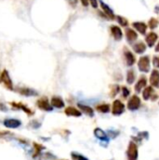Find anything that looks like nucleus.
Returning <instances> with one entry per match:
<instances>
[{"label":"nucleus","instance_id":"9b49d317","mask_svg":"<svg viewBox=\"0 0 159 160\" xmlns=\"http://www.w3.org/2000/svg\"><path fill=\"white\" fill-rule=\"evenodd\" d=\"M110 30H111V33H112L113 38L116 41L122 40V38H123V31H122L121 27H119L118 25L112 24L111 27H110Z\"/></svg>","mask_w":159,"mask_h":160},{"label":"nucleus","instance_id":"b1692460","mask_svg":"<svg viewBox=\"0 0 159 160\" xmlns=\"http://www.w3.org/2000/svg\"><path fill=\"white\" fill-rule=\"evenodd\" d=\"M127 82L128 84H133L136 80V72L133 68H130L127 72Z\"/></svg>","mask_w":159,"mask_h":160},{"label":"nucleus","instance_id":"39448f33","mask_svg":"<svg viewBox=\"0 0 159 160\" xmlns=\"http://www.w3.org/2000/svg\"><path fill=\"white\" fill-rule=\"evenodd\" d=\"M142 98L146 101L149 99H151L152 101H156L158 98V95L155 92L154 87L150 85V86H146L142 91Z\"/></svg>","mask_w":159,"mask_h":160},{"label":"nucleus","instance_id":"412c9836","mask_svg":"<svg viewBox=\"0 0 159 160\" xmlns=\"http://www.w3.org/2000/svg\"><path fill=\"white\" fill-rule=\"evenodd\" d=\"M51 104L53 108H56V109H62L65 107V101L63 100L62 98L57 97V96H54L52 98Z\"/></svg>","mask_w":159,"mask_h":160},{"label":"nucleus","instance_id":"393cba45","mask_svg":"<svg viewBox=\"0 0 159 160\" xmlns=\"http://www.w3.org/2000/svg\"><path fill=\"white\" fill-rule=\"evenodd\" d=\"M33 145H34V149H35L33 158H38V157L41 155V152H42V150L45 149V147H44L43 145H41V144L37 143V142H34Z\"/></svg>","mask_w":159,"mask_h":160},{"label":"nucleus","instance_id":"cd10ccee","mask_svg":"<svg viewBox=\"0 0 159 160\" xmlns=\"http://www.w3.org/2000/svg\"><path fill=\"white\" fill-rule=\"evenodd\" d=\"M70 158L72 160H89V158H86L85 156L82 155L79 152H75V151H72L70 153Z\"/></svg>","mask_w":159,"mask_h":160},{"label":"nucleus","instance_id":"f03ea898","mask_svg":"<svg viewBox=\"0 0 159 160\" xmlns=\"http://www.w3.org/2000/svg\"><path fill=\"white\" fill-rule=\"evenodd\" d=\"M138 68L142 73H148L151 69V60L148 55L142 56L138 61Z\"/></svg>","mask_w":159,"mask_h":160},{"label":"nucleus","instance_id":"f704fd0d","mask_svg":"<svg viewBox=\"0 0 159 160\" xmlns=\"http://www.w3.org/2000/svg\"><path fill=\"white\" fill-rule=\"evenodd\" d=\"M89 2H90V5L92 6V8H98V3H99L98 0H89Z\"/></svg>","mask_w":159,"mask_h":160},{"label":"nucleus","instance_id":"f8f14e48","mask_svg":"<svg viewBox=\"0 0 159 160\" xmlns=\"http://www.w3.org/2000/svg\"><path fill=\"white\" fill-rule=\"evenodd\" d=\"M157 39H158V35L157 33H155V32H150L149 34L146 35L145 42H146V44H147L148 47L153 48L156 45Z\"/></svg>","mask_w":159,"mask_h":160},{"label":"nucleus","instance_id":"5701e85b","mask_svg":"<svg viewBox=\"0 0 159 160\" xmlns=\"http://www.w3.org/2000/svg\"><path fill=\"white\" fill-rule=\"evenodd\" d=\"M11 104V106L12 107H14L15 109H18V110H22V111H23L26 114H28V115H33L34 114V112L33 111H31L28 107H26L24 104H22V103H15V102H12V103H10Z\"/></svg>","mask_w":159,"mask_h":160},{"label":"nucleus","instance_id":"4468645a","mask_svg":"<svg viewBox=\"0 0 159 160\" xmlns=\"http://www.w3.org/2000/svg\"><path fill=\"white\" fill-rule=\"evenodd\" d=\"M150 84L154 88H158L159 87V71L158 69L155 68L151 71L150 75Z\"/></svg>","mask_w":159,"mask_h":160},{"label":"nucleus","instance_id":"58836bf2","mask_svg":"<svg viewBox=\"0 0 159 160\" xmlns=\"http://www.w3.org/2000/svg\"><path fill=\"white\" fill-rule=\"evenodd\" d=\"M69 2L72 4V6H76L78 3V0H69Z\"/></svg>","mask_w":159,"mask_h":160},{"label":"nucleus","instance_id":"e433bc0d","mask_svg":"<svg viewBox=\"0 0 159 160\" xmlns=\"http://www.w3.org/2000/svg\"><path fill=\"white\" fill-rule=\"evenodd\" d=\"M0 111H3V112H7V111L6 106L4 104H2V103H0Z\"/></svg>","mask_w":159,"mask_h":160},{"label":"nucleus","instance_id":"a211bd4d","mask_svg":"<svg viewBox=\"0 0 159 160\" xmlns=\"http://www.w3.org/2000/svg\"><path fill=\"white\" fill-rule=\"evenodd\" d=\"M132 49H133L134 52H136L138 54H142L143 52H146L147 44H145L143 41H139L132 45Z\"/></svg>","mask_w":159,"mask_h":160},{"label":"nucleus","instance_id":"ea45409f","mask_svg":"<svg viewBox=\"0 0 159 160\" xmlns=\"http://www.w3.org/2000/svg\"><path fill=\"white\" fill-rule=\"evenodd\" d=\"M155 51H156V52H159V41H158V43H157V44L156 45Z\"/></svg>","mask_w":159,"mask_h":160},{"label":"nucleus","instance_id":"bb28decb","mask_svg":"<svg viewBox=\"0 0 159 160\" xmlns=\"http://www.w3.org/2000/svg\"><path fill=\"white\" fill-rule=\"evenodd\" d=\"M121 91V87L118 84H112L111 85V91H110V97L115 98Z\"/></svg>","mask_w":159,"mask_h":160},{"label":"nucleus","instance_id":"20e7f679","mask_svg":"<svg viewBox=\"0 0 159 160\" xmlns=\"http://www.w3.org/2000/svg\"><path fill=\"white\" fill-rule=\"evenodd\" d=\"M126 111V106L125 104L119 100V99H115L112 103V113L114 116H119L121 114H123Z\"/></svg>","mask_w":159,"mask_h":160},{"label":"nucleus","instance_id":"9d476101","mask_svg":"<svg viewBox=\"0 0 159 160\" xmlns=\"http://www.w3.org/2000/svg\"><path fill=\"white\" fill-rule=\"evenodd\" d=\"M124 56H125V60H126V63H127V67H133L135 65L136 57H135L134 53L131 51L125 48L124 49Z\"/></svg>","mask_w":159,"mask_h":160},{"label":"nucleus","instance_id":"4c0bfd02","mask_svg":"<svg viewBox=\"0 0 159 160\" xmlns=\"http://www.w3.org/2000/svg\"><path fill=\"white\" fill-rule=\"evenodd\" d=\"M155 12L159 15V5H157V6L155 7Z\"/></svg>","mask_w":159,"mask_h":160},{"label":"nucleus","instance_id":"6ab92c4d","mask_svg":"<svg viewBox=\"0 0 159 160\" xmlns=\"http://www.w3.org/2000/svg\"><path fill=\"white\" fill-rule=\"evenodd\" d=\"M65 114L67 116H71V117H81L82 112L79 109L72 107V106H69V107H67L65 109Z\"/></svg>","mask_w":159,"mask_h":160},{"label":"nucleus","instance_id":"c756f323","mask_svg":"<svg viewBox=\"0 0 159 160\" xmlns=\"http://www.w3.org/2000/svg\"><path fill=\"white\" fill-rule=\"evenodd\" d=\"M158 25H159V21L157 19V18H155V17H152V18L149 20V22H148V26H149V28H150L151 30L156 29Z\"/></svg>","mask_w":159,"mask_h":160},{"label":"nucleus","instance_id":"c9c22d12","mask_svg":"<svg viewBox=\"0 0 159 160\" xmlns=\"http://www.w3.org/2000/svg\"><path fill=\"white\" fill-rule=\"evenodd\" d=\"M81 3H82V5L83 7H85V8H87V7L90 5L89 0H81Z\"/></svg>","mask_w":159,"mask_h":160},{"label":"nucleus","instance_id":"7ed1b4c3","mask_svg":"<svg viewBox=\"0 0 159 160\" xmlns=\"http://www.w3.org/2000/svg\"><path fill=\"white\" fill-rule=\"evenodd\" d=\"M141 105H142V99L138 95H133L127 101V109L131 112L138 111L141 108Z\"/></svg>","mask_w":159,"mask_h":160},{"label":"nucleus","instance_id":"4be33fe9","mask_svg":"<svg viewBox=\"0 0 159 160\" xmlns=\"http://www.w3.org/2000/svg\"><path fill=\"white\" fill-rule=\"evenodd\" d=\"M18 92L24 97H36L38 95V93L36 90L31 89V88H27V87H22L18 90Z\"/></svg>","mask_w":159,"mask_h":160},{"label":"nucleus","instance_id":"aec40b11","mask_svg":"<svg viewBox=\"0 0 159 160\" xmlns=\"http://www.w3.org/2000/svg\"><path fill=\"white\" fill-rule=\"evenodd\" d=\"M22 125V122L18 119L8 118L4 121V126L7 128H18Z\"/></svg>","mask_w":159,"mask_h":160},{"label":"nucleus","instance_id":"473e14b6","mask_svg":"<svg viewBox=\"0 0 159 160\" xmlns=\"http://www.w3.org/2000/svg\"><path fill=\"white\" fill-rule=\"evenodd\" d=\"M153 66L157 69H159V56H157V55L153 56Z\"/></svg>","mask_w":159,"mask_h":160},{"label":"nucleus","instance_id":"f257e3e1","mask_svg":"<svg viewBox=\"0 0 159 160\" xmlns=\"http://www.w3.org/2000/svg\"><path fill=\"white\" fill-rule=\"evenodd\" d=\"M127 160H138L139 158V148L135 142L130 141L127 149Z\"/></svg>","mask_w":159,"mask_h":160},{"label":"nucleus","instance_id":"1a4fd4ad","mask_svg":"<svg viewBox=\"0 0 159 160\" xmlns=\"http://www.w3.org/2000/svg\"><path fill=\"white\" fill-rule=\"evenodd\" d=\"M99 1V4H100V8L103 11V13L106 15L107 19H110V20H114L115 19V14H114V11L112 10V8L107 5L106 3H104L102 0H98Z\"/></svg>","mask_w":159,"mask_h":160},{"label":"nucleus","instance_id":"f3484780","mask_svg":"<svg viewBox=\"0 0 159 160\" xmlns=\"http://www.w3.org/2000/svg\"><path fill=\"white\" fill-rule=\"evenodd\" d=\"M132 26L141 35H145L146 32H147V28H148V25L143 22H134L132 23Z\"/></svg>","mask_w":159,"mask_h":160},{"label":"nucleus","instance_id":"0eeeda50","mask_svg":"<svg viewBox=\"0 0 159 160\" xmlns=\"http://www.w3.org/2000/svg\"><path fill=\"white\" fill-rule=\"evenodd\" d=\"M0 81L4 83L5 87L7 88L8 90H13V83L10 79V76L8 74V71L7 69H4L0 75Z\"/></svg>","mask_w":159,"mask_h":160},{"label":"nucleus","instance_id":"a19ab883","mask_svg":"<svg viewBox=\"0 0 159 160\" xmlns=\"http://www.w3.org/2000/svg\"><path fill=\"white\" fill-rule=\"evenodd\" d=\"M63 160H65V159H63Z\"/></svg>","mask_w":159,"mask_h":160},{"label":"nucleus","instance_id":"423d86ee","mask_svg":"<svg viewBox=\"0 0 159 160\" xmlns=\"http://www.w3.org/2000/svg\"><path fill=\"white\" fill-rule=\"evenodd\" d=\"M37 106L38 107V109L45 111V112H52L53 110V107L52 106L48 98L46 97H42L41 98H39L37 101Z\"/></svg>","mask_w":159,"mask_h":160},{"label":"nucleus","instance_id":"a878e982","mask_svg":"<svg viewBox=\"0 0 159 160\" xmlns=\"http://www.w3.org/2000/svg\"><path fill=\"white\" fill-rule=\"evenodd\" d=\"M97 111L101 113H109L111 112V106L108 103H103L97 106Z\"/></svg>","mask_w":159,"mask_h":160},{"label":"nucleus","instance_id":"ddd939ff","mask_svg":"<svg viewBox=\"0 0 159 160\" xmlns=\"http://www.w3.org/2000/svg\"><path fill=\"white\" fill-rule=\"evenodd\" d=\"M78 106V109L85 115L89 116V117H94L95 116V111L93 108H91L90 106L88 105H85V104H82V103H78L77 104Z\"/></svg>","mask_w":159,"mask_h":160},{"label":"nucleus","instance_id":"dca6fc26","mask_svg":"<svg viewBox=\"0 0 159 160\" xmlns=\"http://www.w3.org/2000/svg\"><path fill=\"white\" fill-rule=\"evenodd\" d=\"M146 86H147V78H146L145 76H142V77L139 79V81L136 82V84H135V87H134L135 92L139 94V93H141Z\"/></svg>","mask_w":159,"mask_h":160},{"label":"nucleus","instance_id":"72a5a7b5","mask_svg":"<svg viewBox=\"0 0 159 160\" xmlns=\"http://www.w3.org/2000/svg\"><path fill=\"white\" fill-rule=\"evenodd\" d=\"M30 126H31L33 128H38L41 126V124H40L37 120H33V121L30 122Z\"/></svg>","mask_w":159,"mask_h":160},{"label":"nucleus","instance_id":"7c9ffc66","mask_svg":"<svg viewBox=\"0 0 159 160\" xmlns=\"http://www.w3.org/2000/svg\"><path fill=\"white\" fill-rule=\"evenodd\" d=\"M107 134L110 137V139H116L119 135H120V131L119 130H113V129H108L107 130Z\"/></svg>","mask_w":159,"mask_h":160},{"label":"nucleus","instance_id":"2eb2a0df","mask_svg":"<svg viewBox=\"0 0 159 160\" xmlns=\"http://www.w3.org/2000/svg\"><path fill=\"white\" fill-rule=\"evenodd\" d=\"M125 35H126L127 42H129V43H133L138 39V34L132 28H129V27L127 28L126 31H125Z\"/></svg>","mask_w":159,"mask_h":160},{"label":"nucleus","instance_id":"c85d7f7f","mask_svg":"<svg viewBox=\"0 0 159 160\" xmlns=\"http://www.w3.org/2000/svg\"><path fill=\"white\" fill-rule=\"evenodd\" d=\"M116 21H117L118 23H119L121 26H123V27H127V26H128V23H129V22H128V20H127V18L121 16V15L116 16Z\"/></svg>","mask_w":159,"mask_h":160},{"label":"nucleus","instance_id":"6e6552de","mask_svg":"<svg viewBox=\"0 0 159 160\" xmlns=\"http://www.w3.org/2000/svg\"><path fill=\"white\" fill-rule=\"evenodd\" d=\"M94 135H95V137H96L97 140H99V141L102 142H106V143L108 144L109 142H110V137L108 136L107 132L104 131V130H103L102 128H96L94 129Z\"/></svg>","mask_w":159,"mask_h":160},{"label":"nucleus","instance_id":"2f4dec72","mask_svg":"<svg viewBox=\"0 0 159 160\" xmlns=\"http://www.w3.org/2000/svg\"><path fill=\"white\" fill-rule=\"evenodd\" d=\"M121 92H122V96H123L124 98H127L130 96V90L126 86L121 87Z\"/></svg>","mask_w":159,"mask_h":160}]
</instances>
